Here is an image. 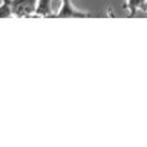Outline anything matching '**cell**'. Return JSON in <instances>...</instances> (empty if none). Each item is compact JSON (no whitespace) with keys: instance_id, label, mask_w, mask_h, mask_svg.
I'll return each instance as SVG.
<instances>
[{"instance_id":"obj_6","label":"cell","mask_w":147,"mask_h":147,"mask_svg":"<svg viewBox=\"0 0 147 147\" xmlns=\"http://www.w3.org/2000/svg\"><path fill=\"white\" fill-rule=\"evenodd\" d=\"M145 7H146V12H147V0H146V3H145Z\"/></svg>"},{"instance_id":"obj_2","label":"cell","mask_w":147,"mask_h":147,"mask_svg":"<svg viewBox=\"0 0 147 147\" xmlns=\"http://www.w3.org/2000/svg\"><path fill=\"white\" fill-rule=\"evenodd\" d=\"M90 14L84 12H79L72 7L71 0H61V8L58 13L53 14L52 18H88Z\"/></svg>"},{"instance_id":"obj_5","label":"cell","mask_w":147,"mask_h":147,"mask_svg":"<svg viewBox=\"0 0 147 147\" xmlns=\"http://www.w3.org/2000/svg\"><path fill=\"white\" fill-rule=\"evenodd\" d=\"M13 17L10 0H1L0 4V18H10Z\"/></svg>"},{"instance_id":"obj_4","label":"cell","mask_w":147,"mask_h":147,"mask_svg":"<svg viewBox=\"0 0 147 147\" xmlns=\"http://www.w3.org/2000/svg\"><path fill=\"white\" fill-rule=\"evenodd\" d=\"M145 3H146V0H127L124 4V8L129 10V17H134L137 10L142 9L146 12Z\"/></svg>"},{"instance_id":"obj_1","label":"cell","mask_w":147,"mask_h":147,"mask_svg":"<svg viewBox=\"0 0 147 147\" xmlns=\"http://www.w3.org/2000/svg\"><path fill=\"white\" fill-rule=\"evenodd\" d=\"M38 0H10L13 17L23 18L35 14Z\"/></svg>"},{"instance_id":"obj_3","label":"cell","mask_w":147,"mask_h":147,"mask_svg":"<svg viewBox=\"0 0 147 147\" xmlns=\"http://www.w3.org/2000/svg\"><path fill=\"white\" fill-rule=\"evenodd\" d=\"M52 1L53 0H38L35 16H38V17H52L53 16Z\"/></svg>"}]
</instances>
